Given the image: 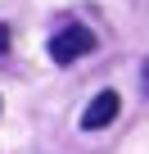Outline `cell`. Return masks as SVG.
I'll return each instance as SVG.
<instances>
[{
    "mask_svg": "<svg viewBox=\"0 0 149 154\" xmlns=\"http://www.w3.org/2000/svg\"><path fill=\"white\" fill-rule=\"evenodd\" d=\"M91 50H95V32L82 27V23H68L63 32L50 36V59H54V63H77V59L91 54Z\"/></svg>",
    "mask_w": 149,
    "mask_h": 154,
    "instance_id": "obj_1",
    "label": "cell"
},
{
    "mask_svg": "<svg viewBox=\"0 0 149 154\" xmlns=\"http://www.w3.org/2000/svg\"><path fill=\"white\" fill-rule=\"evenodd\" d=\"M118 109H122L118 91H100V95L86 104V113H82V127H86V131H100V127H109V122L118 118Z\"/></svg>",
    "mask_w": 149,
    "mask_h": 154,
    "instance_id": "obj_2",
    "label": "cell"
},
{
    "mask_svg": "<svg viewBox=\"0 0 149 154\" xmlns=\"http://www.w3.org/2000/svg\"><path fill=\"white\" fill-rule=\"evenodd\" d=\"M5 50H9V27L0 23V54H5Z\"/></svg>",
    "mask_w": 149,
    "mask_h": 154,
    "instance_id": "obj_3",
    "label": "cell"
},
{
    "mask_svg": "<svg viewBox=\"0 0 149 154\" xmlns=\"http://www.w3.org/2000/svg\"><path fill=\"white\" fill-rule=\"evenodd\" d=\"M140 86H145V95H149V59H145V68H140Z\"/></svg>",
    "mask_w": 149,
    "mask_h": 154,
    "instance_id": "obj_4",
    "label": "cell"
}]
</instances>
